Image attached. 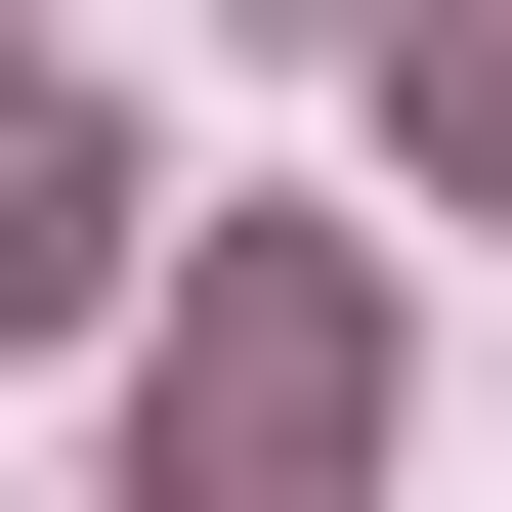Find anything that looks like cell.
<instances>
[{
  "label": "cell",
  "instance_id": "6da1fadb",
  "mask_svg": "<svg viewBox=\"0 0 512 512\" xmlns=\"http://www.w3.org/2000/svg\"><path fill=\"white\" fill-rule=\"evenodd\" d=\"M342 427H384V342H342V256L256 214L214 299H171V384H128V512H384Z\"/></svg>",
  "mask_w": 512,
  "mask_h": 512
},
{
  "label": "cell",
  "instance_id": "7a4b0ae2",
  "mask_svg": "<svg viewBox=\"0 0 512 512\" xmlns=\"http://www.w3.org/2000/svg\"><path fill=\"white\" fill-rule=\"evenodd\" d=\"M43 299H128V128L86 86H0V342H43Z\"/></svg>",
  "mask_w": 512,
  "mask_h": 512
},
{
  "label": "cell",
  "instance_id": "3957f363",
  "mask_svg": "<svg viewBox=\"0 0 512 512\" xmlns=\"http://www.w3.org/2000/svg\"><path fill=\"white\" fill-rule=\"evenodd\" d=\"M427 171H470V214H512V0H470V43H427Z\"/></svg>",
  "mask_w": 512,
  "mask_h": 512
}]
</instances>
